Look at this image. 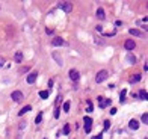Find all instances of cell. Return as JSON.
Returning <instances> with one entry per match:
<instances>
[{
  "label": "cell",
  "instance_id": "obj_1",
  "mask_svg": "<svg viewBox=\"0 0 148 139\" xmlns=\"http://www.w3.org/2000/svg\"><path fill=\"white\" fill-rule=\"evenodd\" d=\"M109 77V71H106V70H101V71H98L97 73V76H95V82L97 83H101V82H104Z\"/></svg>",
  "mask_w": 148,
  "mask_h": 139
},
{
  "label": "cell",
  "instance_id": "obj_2",
  "mask_svg": "<svg viewBox=\"0 0 148 139\" xmlns=\"http://www.w3.org/2000/svg\"><path fill=\"white\" fill-rule=\"evenodd\" d=\"M57 6H59V9H62V11L67 12V14H69V12L73 11V3H71V2H60Z\"/></svg>",
  "mask_w": 148,
  "mask_h": 139
},
{
  "label": "cell",
  "instance_id": "obj_3",
  "mask_svg": "<svg viewBox=\"0 0 148 139\" xmlns=\"http://www.w3.org/2000/svg\"><path fill=\"white\" fill-rule=\"evenodd\" d=\"M83 123H85V132H86V133H91V128H92V119H91L89 116H85Z\"/></svg>",
  "mask_w": 148,
  "mask_h": 139
},
{
  "label": "cell",
  "instance_id": "obj_4",
  "mask_svg": "<svg viewBox=\"0 0 148 139\" xmlns=\"http://www.w3.org/2000/svg\"><path fill=\"white\" fill-rule=\"evenodd\" d=\"M11 98H12L15 103H20L21 98H23V92H21V91H14V92L11 94Z\"/></svg>",
  "mask_w": 148,
  "mask_h": 139
},
{
  "label": "cell",
  "instance_id": "obj_5",
  "mask_svg": "<svg viewBox=\"0 0 148 139\" xmlns=\"http://www.w3.org/2000/svg\"><path fill=\"white\" fill-rule=\"evenodd\" d=\"M98 103H100V107L101 109H104V107H107V106H110V98H106L104 100V97H98Z\"/></svg>",
  "mask_w": 148,
  "mask_h": 139
},
{
  "label": "cell",
  "instance_id": "obj_6",
  "mask_svg": "<svg viewBox=\"0 0 148 139\" xmlns=\"http://www.w3.org/2000/svg\"><path fill=\"white\" fill-rule=\"evenodd\" d=\"M69 79H71L73 82H77L79 80V77H80V74H79V71H77V70H69Z\"/></svg>",
  "mask_w": 148,
  "mask_h": 139
},
{
  "label": "cell",
  "instance_id": "obj_7",
  "mask_svg": "<svg viewBox=\"0 0 148 139\" xmlns=\"http://www.w3.org/2000/svg\"><path fill=\"white\" fill-rule=\"evenodd\" d=\"M124 46H125V50H128V51H132V50H133V48L136 47V42H135L133 39H127Z\"/></svg>",
  "mask_w": 148,
  "mask_h": 139
},
{
  "label": "cell",
  "instance_id": "obj_8",
  "mask_svg": "<svg viewBox=\"0 0 148 139\" xmlns=\"http://www.w3.org/2000/svg\"><path fill=\"white\" fill-rule=\"evenodd\" d=\"M36 77H38V73L36 71H33V73H30L29 76H27V83H35V80H36Z\"/></svg>",
  "mask_w": 148,
  "mask_h": 139
},
{
  "label": "cell",
  "instance_id": "obj_9",
  "mask_svg": "<svg viewBox=\"0 0 148 139\" xmlns=\"http://www.w3.org/2000/svg\"><path fill=\"white\" fill-rule=\"evenodd\" d=\"M51 44H53V46H64L65 44V41L62 39V38H59V36H56V38H53V41H51Z\"/></svg>",
  "mask_w": 148,
  "mask_h": 139
},
{
  "label": "cell",
  "instance_id": "obj_10",
  "mask_svg": "<svg viewBox=\"0 0 148 139\" xmlns=\"http://www.w3.org/2000/svg\"><path fill=\"white\" fill-rule=\"evenodd\" d=\"M128 127L132 128V130H137V128H139V123H137L136 119H132V121L128 123Z\"/></svg>",
  "mask_w": 148,
  "mask_h": 139
},
{
  "label": "cell",
  "instance_id": "obj_11",
  "mask_svg": "<svg viewBox=\"0 0 148 139\" xmlns=\"http://www.w3.org/2000/svg\"><path fill=\"white\" fill-rule=\"evenodd\" d=\"M14 59H15V62H18V64H21V62H23V53H21L20 50H18V51H17V53H15Z\"/></svg>",
  "mask_w": 148,
  "mask_h": 139
},
{
  "label": "cell",
  "instance_id": "obj_12",
  "mask_svg": "<svg viewBox=\"0 0 148 139\" xmlns=\"http://www.w3.org/2000/svg\"><path fill=\"white\" fill-rule=\"evenodd\" d=\"M137 95H139V98H141V100H147V97H148V92H147L145 89H141Z\"/></svg>",
  "mask_w": 148,
  "mask_h": 139
},
{
  "label": "cell",
  "instance_id": "obj_13",
  "mask_svg": "<svg viewBox=\"0 0 148 139\" xmlns=\"http://www.w3.org/2000/svg\"><path fill=\"white\" fill-rule=\"evenodd\" d=\"M97 17H98L100 20H103L104 17H106V14H104V9H103V8H98V9H97Z\"/></svg>",
  "mask_w": 148,
  "mask_h": 139
},
{
  "label": "cell",
  "instance_id": "obj_14",
  "mask_svg": "<svg viewBox=\"0 0 148 139\" xmlns=\"http://www.w3.org/2000/svg\"><path fill=\"white\" fill-rule=\"evenodd\" d=\"M130 35H133V36H142V32L137 30V29H130Z\"/></svg>",
  "mask_w": 148,
  "mask_h": 139
},
{
  "label": "cell",
  "instance_id": "obj_15",
  "mask_svg": "<svg viewBox=\"0 0 148 139\" xmlns=\"http://www.w3.org/2000/svg\"><path fill=\"white\" fill-rule=\"evenodd\" d=\"M48 95H50V91H39V97H41L42 100L48 98Z\"/></svg>",
  "mask_w": 148,
  "mask_h": 139
},
{
  "label": "cell",
  "instance_id": "obj_16",
  "mask_svg": "<svg viewBox=\"0 0 148 139\" xmlns=\"http://www.w3.org/2000/svg\"><path fill=\"white\" fill-rule=\"evenodd\" d=\"M29 110H32V106H24V107L18 112V115H24L26 112H29Z\"/></svg>",
  "mask_w": 148,
  "mask_h": 139
},
{
  "label": "cell",
  "instance_id": "obj_17",
  "mask_svg": "<svg viewBox=\"0 0 148 139\" xmlns=\"http://www.w3.org/2000/svg\"><path fill=\"white\" fill-rule=\"evenodd\" d=\"M127 60H128V64H135V62H136V58H135L132 53H128V55H127Z\"/></svg>",
  "mask_w": 148,
  "mask_h": 139
},
{
  "label": "cell",
  "instance_id": "obj_18",
  "mask_svg": "<svg viewBox=\"0 0 148 139\" xmlns=\"http://www.w3.org/2000/svg\"><path fill=\"white\" fill-rule=\"evenodd\" d=\"M53 58L56 59V62H57V65H62V64H64V62H62V58H60V56H59L57 53H53Z\"/></svg>",
  "mask_w": 148,
  "mask_h": 139
},
{
  "label": "cell",
  "instance_id": "obj_19",
  "mask_svg": "<svg viewBox=\"0 0 148 139\" xmlns=\"http://www.w3.org/2000/svg\"><path fill=\"white\" fill-rule=\"evenodd\" d=\"M125 95H127V91L123 89V91H121V94H119V101H124L125 100Z\"/></svg>",
  "mask_w": 148,
  "mask_h": 139
},
{
  "label": "cell",
  "instance_id": "obj_20",
  "mask_svg": "<svg viewBox=\"0 0 148 139\" xmlns=\"http://www.w3.org/2000/svg\"><path fill=\"white\" fill-rule=\"evenodd\" d=\"M69 107H71V103H69V101H65V103H64V112H69Z\"/></svg>",
  "mask_w": 148,
  "mask_h": 139
},
{
  "label": "cell",
  "instance_id": "obj_21",
  "mask_svg": "<svg viewBox=\"0 0 148 139\" xmlns=\"http://www.w3.org/2000/svg\"><path fill=\"white\" fill-rule=\"evenodd\" d=\"M62 135H69V124H65V126H64V130H62Z\"/></svg>",
  "mask_w": 148,
  "mask_h": 139
},
{
  "label": "cell",
  "instance_id": "obj_22",
  "mask_svg": "<svg viewBox=\"0 0 148 139\" xmlns=\"http://www.w3.org/2000/svg\"><path fill=\"white\" fill-rule=\"evenodd\" d=\"M41 121H42V112H39V114L36 115V118H35V123H36V124H39Z\"/></svg>",
  "mask_w": 148,
  "mask_h": 139
},
{
  "label": "cell",
  "instance_id": "obj_23",
  "mask_svg": "<svg viewBox=\"0 0 148 139\" xmlns=\"http://www.w3.org/2000/svg\"><path fill=\"white\" fill-rule=\"evenodd\" d=\"M142 123H145V124L148 123V114H147V112H145V114L142 115Z\"/></svg>",
  "mask_w": 148,
  "mask_h": 139
},
{
  "label": "cell",
  "instance_id": "obj_24",
  "mask_svg": "<svg viewBox=\"0 0 148 139\" xmlns=\"http://www.w3.org/2000/svg\"><path fill=\"white\" fill-rule=\"evenodd\" d=\"M141 80V74H136L135 77H132V82H139Z\"/></svg>",
  "mask_w": 148,
  "mask_h": 139
},
{
  "label": "cell",
  "instance_id": "obj_25",
  "mask_svg": "<svg viewBox=\"0 0 148 139\" xmlns=\"http://www.w3.org/2000/svg\"><path fill=\"white\" fill-rule=\"evenodd\" d=\"M94 110V107H92V103L88 100V110H86V112H92Z\"/></svg>",
  "mask_w": 148,
  "mask_h": 139
},
{
  "label": "cell",
  "instance_id": "obj_26",
  "mask_svg": "<svg viewBox=\"0 0 148 139\" xmlns=\"http://www.w3.org/2000/svg\"><path fill=\"white\" fill-rule=\"evenodd\" d=\"M137 24H141V27H142V24H147V17H145V18H142V20H139Z\"/></svg>",
  "mask_w": 148,
  "mask_h": 139
},
{
  "label": "cell",
  "instance_id": "obj_27",
  "mask_svg": "<svg viewBox=\"0 0 148 139\" xmlns=\"http://www.w3.org/2000/svg\"><path fill=\"white\" fill-rule=\"evenodd\" d=\"M109 127H110V121L107 119V121H104V130H107Z\"/></svg>",
  "mask_w": 148,
  "mask_h": 139
},
{
  "label": "cell",
  "instance_id": "obj_28",
  "mask_svg": "<svg viewBox=\"0 0 148 139\" xmlns=\"http://www.w3.org/2000/svg\"><path fill=\"white\" fill-rule=\"evenodd\" d=\"M59 110H60V109H59V107H57V109H56V110H55V118H57V116H59Z\"/></svg>",
  "mask_w": 148,
  "mask_h": 139
},
{
  "label": "cell",
  "instance_id": "obj_29",
  "mask_svg": "<svg viewBox=\"0 0 148 139\" xmlns=\"http://www.w3.org/2000/svg\"><path fill=\"white\" fill-rule=\"evenodd\" d=\"M110 114H112V115H115V114H116V109H115V107H112V109H110Z\"/></svg>",
  "mask_w": 148,
  "mask_h": 139
},
{
  "label": "cell",
  "instance_id": "obj_30",
  "mask_svg": "<svg viewBox=\"0 0 148 139\" xmlns=\"http://www.w3.org/2000/svg\"><path fill=\"white\" fill-rule=\"evenodd\" d=\"M3 65H5V59L0 58V67H3Z\"/></svg>",
  "mask_w": 148,
  "mask_h": 139
},
{
  "label": "cell",
  "instance_id": "obj_31",
  "mask_svg": "<svg viewBox=\"0 0 148 139\" xmlns=\"http://www.w3.org/2000/svg\"><path fill=\"white\" fill-rule=\"evenodd\" d=\"M24 127H26V123H21V124H20V127H18V128H20V130H23V128H24Z\"/></svg>",
  "mask_w": 148,
  "mask_h": 139
},
{
  "label": "cell",
  "instance_id": "obj_32",
  "mask_svg": "<svg viewBox=\"0 0 148 139\" xmlns=\"http://www.w3.org/2000/svg\"><path fill=\"white\" fill-rule=\"evenodd\" d=\"M101 138H103V136H101V135H97V136H94V138H92V139H101Z\"/></svg>",
  "mask_w": 148,
  "mask_h": 139
}]
</instances>
